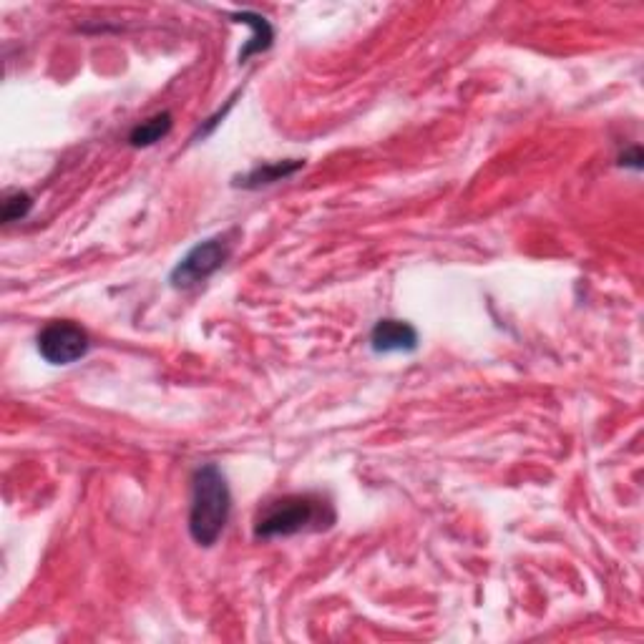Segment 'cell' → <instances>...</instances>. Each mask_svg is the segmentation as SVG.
<instances>
[{
    "mask_svg": "<svg viewBox=\"0 0 644 644\" xmlns=\"http://www.w3.org/2000/svg\"><path fill=\"white\" fill-rule=\"evenodd\" d=\"M622 164L624 167H634V169L642 167V151H639V146H634L627 156H622Z\"/></svg>",
    "mask_w": 644,
    "mask_h": 644,
    "instance_id": "obj_10",
    "label": "cell"
},
{
    "mask_svg": "<svg viewBox=\"0 0 644 644\" xmlns=\"http://www.w3.org/2000/svg\"><path fill=\"white\" fill-rule=\"evenodd\" d=\"M91 350V340L86 330L76 322L58 320L48 322L46 328L38 333V353L51 365H71L76 360L86 358Z\"/></svg>",
    "mask_w": 644,
    "mask_h": 644,
    "instance_id": "obj_3",
    "label": "cell"
},
{
    "mask_svg": "<svg viewBox=\"0 0 644 644\" xmlns=\"http://www.w3.org/2000/svg\"><path fill=\"white\" fill-rule=\"evenodd\" d=\"M227 257L229 242H224L222 237L204 239V242H199L187 252V257H182V262L174 267L169 280H172L174 287H194L207 280L209 275H214L227 262Z\"/></svg>",
    "mask_w": 644,
    "mask_h": 644,
    "instance_id": "obj_4",
    "label": "cell"
},
{
    "mask_svg": "<svg viewBox=\"0 0 644 644\" xmlns=\"http://www.w3.org/2000/svg\"><path fill=\"white\" fill-rule=\"evenodd\" d=\"M172 131V116L169 114H156L151 119L141 121L134 131H131L129 141L131 146H151L156 141H161L164 136Z\"/></svg>",
    "mask_w": 644,
    "mask_h": 644,
    "instance_id": "obj_8",
    "label": "cell"
},
{
    "mask_svg": "<svg viewBox=\"0 0 644 644\" xmlns=\"http://www.w3.org/2000/svg\"><path fill=\"white\" fill-rule=\"evenodd\" d=\"M31 207L33 199L26 192L8 194L6 202H3V222H18V219H23L31 212Z\"/></svg>",
    "mask_w": 644,
    "mask_h": 644,
    "instance_id": "obj_9",
    "label": "cell"
},
{
    "mask_svg": "<svg viewBox=\"0 0 644 644\" xmlns=\"http://www.w3.org/2000/svg\"><path fill=\"white\" fill-rule=\"evenodd\" d=\"M302 169V161L300 159H285V161H270V164H262V167L252 169L247 177H242L237 182V187H245V189H260V187H267V184H275V182H282V179L292 177L295 172H300Z\"/></svg>",
    "mask_w": 644,
    "mask_h": 644,
    "instance_id": "obj_6",
    "label": "cell"
},
{
    "mask_svg": "<svg viewBox=\"0 0 644 644\" xmlns=\"http://www.w3.org/2000/svg\"><path fill=\"white\" fill-rule=\"evenodd\" d=\"M370 348L375 353H413L418 348V333L411 322L385 317L375 322L370 333Z\"/></svg>",
    "mask_w": 644,
    "mask_h": 644,
    "instance_id": "obj_5",
    "label": "cell"
},
{
    "mask_svg": "<svg viewBox=\"0 0 644 644\" xmlns=\"http://www.w3.org/2000/svg\"><path fill=\"white\" fill-rule=\"evenodd\" d=\"M232 511V496L224 473L214 463L197 468L192 478L189 534L199 546H214L222 536Z\"/></svg>",
    "mask_w": 644,
    "mask_h": 644,
    "instance_id": "obj_2",
    "label": "cell"
},
{
    "mask_svg": "<svg viewBox=\"0 0 644 644\" xmlns=\"http://www.w3.org/2000/svg\"><path fill=\"white\" fill-rule=\"evenodd\" d=\"M237 23H245V26L252 28V38L247 41V46L242 48V53H239V63L247 61V58L255 56V53L267 51V48L272 46L275 33H272V26L262 16H255V13H239Z\"/></svg>",
    "mask_w": 644,
    "mask_h": 644,
    "instance_id": "obj_7",
    "label": "cell"
},
{
    "mask_svg": "<svg viewBox=\"0 0 644 644\" xmlns=\"http://www.w3.org/2000/svg\"><path fill=\"white\" fill-rule=\"evenodd\" d=\"M335 524V509L317 494H292L270 501L255 521L257 539L295 536L305 531H322Z\"/></svg>",
    "mask_w": 644,
    "mask_h": 644,
    "instance_id": "obj_1",
    "label": "cell"
}]
</instances>
